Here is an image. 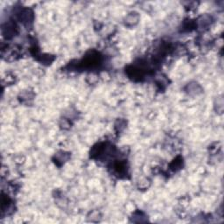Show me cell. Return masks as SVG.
<instances>
[{
  "label": "cell",
  "mask_w": 224,
  "mask_h": 224,
  "mask_svg": "<svg viewBox=\"0 0 224 224\" xmlns=\"http://www.w3.org/2000/svg\"><path fill=\"white\" fill-rule=\"evenodd\" d=\"M137 20H138V16L137 15H133V13L132 14H131V15H129L128 17H127V19H126V23L127 24L129 25V23H131V26L132 25H135L136 23H137Z\"/></svg>",
  "instance_id": "obj_1"
}]
</instances>
